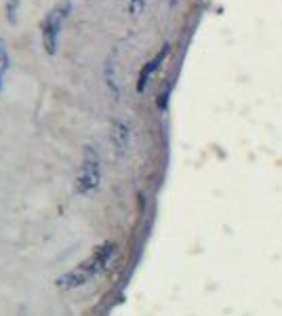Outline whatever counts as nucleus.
I'll return each instance as SVG.
<instances>
[{
	"instance_id": "f257e3e1",
	"label": "nucleus",
	"mask_w": 282,
	"mask_h": 316,
	"mask_svg": "<svg viewBox=\"0 0 282 316\" xmlns=\"http://www.w3.org/2000/svg\"><path fill=\"white\" fill-rule=\"evenodd\" d=\"M116 255H118V245L116 243H112V241L101 243L95 251L86 259H82L74 270L61 274L55 281V285L59 289H66V291H70V289H80V287H84L88 283H93L97 276L104 274L114 263Z\"/></svg>"
},
{
	"instance_id": "f03ea898",
	"label": "nucleus",
	"mask_w": 282,
	"mask_h": 316,
	"mask_svg": "<svg viewBox=\"0 0 282 316\" xmlns=\"http://www.w3.org/2000/svg\"><path fill=\"white\" fill-rule=\"evenodd\" d=\"M70 13H72V3L70 0H61L59 5H55L44 15V19L40 23V36H42V47L49 55H55L57 53L63 23L70 17Z\"/></svg>"
},
{
	"instance_id": "7ed1b4c3",
	"label": "nucleus",
	"mask_w": 282,
	"mask_h": 316,
	"mask_svg": "<svg viewBox=\"0 0 282 316\" xmlns=\"http://www.w3.org/2000/svg\"><path fill=\"white\" fill-rule=\"evenodd\" d=\"M101 186V161L95 146H84L80 171L76 175V194L86 196Z\"/></svg>"
},
{
	"instance_id": "20e7f679",
	"label": "nucleus",
	"mask_w": 282,
	"mask_h": 316,
	"mask_svg": "<svg viewBox=\"0 0 282 316\" xmlns=\"http://www.w3.org/2000/svg\"><path fill=\"white\" fill-rule=\"evenodd\" d=\"M169 53H171V45L166 43V45H162V49L154 55L144 68H141V72H139V76H137V93H144V91L148 89V85H150V81H152V76L156 74V70L160 68V65L164 63V59L169 57Z\"/></svg>"
},
{
	"instance_id": "39448f33",
	"label": "nucleus",
	"mask_w": 282,
	"mask_h": 316,
	"mask_svg": "<svg viewBox=\"0 0 282 316\" xmlns=\"http://www.w3.org/2000/svg\"><path fill=\"white\" fill-rule=\"evenodd\" d=\"M131 137H133V131H131V125L126 121H116L114 123V131H112V141L116 146V152L118 156H124L126 150L131 146Z\"/></svg>"
},
{
	"instance_id": "423d86ee",
	"label": "nucleus",
	"mask_w": 282,
	"mask_h": 316,
	"mask_svg": "<svg viewBox=\"0 0 282 316\" xmlns=\"http://www.w3.org/2000/svg\"><path fill=\"white\" fill-rule=\"evenodd\" d=\"M106 85L112 91L114 99H120V85H118V78H116V61H114V55L106 61Z\"/></svg>"
},
{
	"instance_id": "0eeeda50",
	"label": "nucleus",
	"mask_w": 282,
	"mask_h": 316,
	"mask_svg": "<svg viewBox=\"0 0 282 316\" xmlns=\"http://www.w3.org/2000/svg\"><path fill=\"white\" fill-rule=\"evenodd\" d=\"M11 68V53L7 43L0 38V93H3V87H5V76Z\"/></svg>"
},
{
	"instance_id": "6e6552de",
	"label": "nucleus",
	"mask_w": 282,
	"mask_h": 316,
	"mask_svg": "<svg viewBox=\"0 0 282 316\" xmlns=\"http://www.w3.org/2000/svg\"><path fill=\"white\" fill-rule=\"evenodd\" d=\"M19 5H21V0H9L7 7H5V17L11 25H15L17 23V17H19Z\"/></svg>"
},
{
	"instance_id": "1a4fd4ad",
	"label": "nucleus",
	"mask_w": 282,
	"mask_h": 316,
	"mask_svg": "<svg viewBox=\"0 0 282 316\" xmlns=\"http://www.w3.org/2000/svg\"><path fill=\"white\" fill-rule=\"evenodd\" d=\"M146 3L148 0H129V3H126V7H129V13L133 17H137V15H141V11L146 9Z\"/></svg>"
},
{
	"instance_id": "9d476101",
	"label": "nucleus",
	"mask_w": 282,
	"mask_h": 316,
	"mask_svg": "<svg viewBox=\"0 0 282 316\" xmlns=\"http://www.w3.org/2000/svg\"><path fill=\"white\" fill-rule=\"evenodd\" d=\"M175 3H177V0H169V5H171V7H173V5H175Z\"/></svg>"
}]
</instances>
